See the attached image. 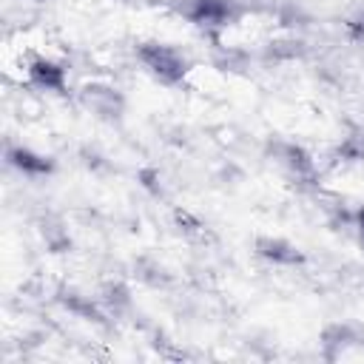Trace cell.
<instances>
[{
	"instance_id": "cell-1",
	"label": "cell",
	"mask_w": 364,
	"mask_h": 364,
	"mask_svg": "<svg viewBox=\"0 0 364 364\" xmlns=\"http://www.w3.org/2000/svg\"><path fill=\"white\" fill-rule=\"evenodd\" d=\"M139 63L145 65L148 74H154L159 82L165 85H173L185 77L188 71V60L173 48V46H165V43H145L139 51H136Z\"/></svg>"
},
{
	"instance_id": "cell-6",
	"label": "cell",
	"mask_w": 364,
	"mask_h": 364,
	"mask_svg": "<svg viewBox=\"0 0 364 364\" xmlns=\"http://www.w3.org/2000/svg\"><path fill=\"white\" fill-rule=\"evenodd\" d=\"M182 11L199 26H222L230 17V0H185Z\"/></svg>"
},
{
	"instance_id": "cell-8",
	"label": "cell",
	"mask_w": 364,
	"mask_h": 364,
	"mask_svg": "<svg viewBox=\"0 0 364 364\" xmlns=\"http://www.w3.org/2000/svg\"><path fill=\"white\" fill-rule=\"evenodd\" d=\"M256 253L264 259V262H270V264H299V247H293L290 242H284V239H279V236H264V239H259L256 242Z\"/></svg>"
},
{
	"instance_id": "cell-5",
	"label": "cell",
	"mask_w": 364,
	"mask_h": 364,
	"mask_svg": "<svg viewBox=\"0 0 364 364\" xmlns=\"http://www.w3.org/2000/svg\"><path fill=\"white\" fill-rule=\"evenodd\" d=\"M6 162H9L14 171H20L23 176H31V179L48 176V173L54 171V162H51L48 156H43V154H37V151H31V148H23V145L9 148V151H6Z\"/></svg>"
},
{
	"instance_id": "cell-7",
	"label": "cell",
	"mask_w": 364,
	"mask_h": 364,
	"mask_svg": "<svg viewBox=\"0 0 364 364\" xmlns=\"http://www.w3.org/2000/svg\"><path fill=\"white\" fill-rule=\"evenodd\" d=\"M355 341H358V330H355V324H350V321L327 324L324 333H321V344H324V355H327V358H336L338 353H344V350L353 347Z\"/></svg>"
},
{
	"instance_id": "cell-3",
	"label": "cell",
	"mask_w": 364,
	"mask_h": 364,
	"mask_svg": "<svg viewBox=\"0 0 364 364\" xmlns=\"http://www.w3.org/2000/svg\"><path fill=\"white\" fill-rule=\"evenodd\" d=\"M28 82L40 91H48V94H63L65 85H68V74L60 63L48 60V57H34L28 63Z\"/></svg>"
},
{
	"instance_id": "cell-4",
	"label": "cell",
	"mask_w": 364,
	"mask_h": 364,
	"mask_svg": "<svg viewBox=\"0 0 364 364\" xmlns=\"http://www.w3.org/2000/svg\"><path fill=\"white\" fill-rule=\"evenodd\" d=\"M270 156H273V162H276L284 173H290V176H296V179H304L307 173H313L310 156H307L299 145H293V142H273V145H270Z\"/></svg>"
},
{
	"instance_id": "cell-2",
	"label": "cell",
	"mask_w": 364,
	"mask_h": 364,
	"mask_svg": "<svg viewBox=\"0 0 364 364\" xmlns=\"http://www.w3.org/2000/svg\"><path fill=\"white\" fill-rule=\"evenodd\" d=\"M80 102H82L91 114H97V117H102V119H114V117H119L122 108H125L122 94H119L114 85H105V82H91V85H85V88L80 91Z\"/></svg>"
},
{
	"instance_id": "cell-9",
	"label": "cell",
	"mask_w": 364,
	"mask_h": 364,
	"mask_svg": "<svg viewBox=\"0 0 364 364\" xmlns=\"http://www.w3.org/2000/svg\"><path fill=\"white\" fill-rule=\"evenodd\" d=\"M353 230H355V236H358V242H361V247H364V208H358V210L353 213Z\"/></svg>"
}]
</instances>
